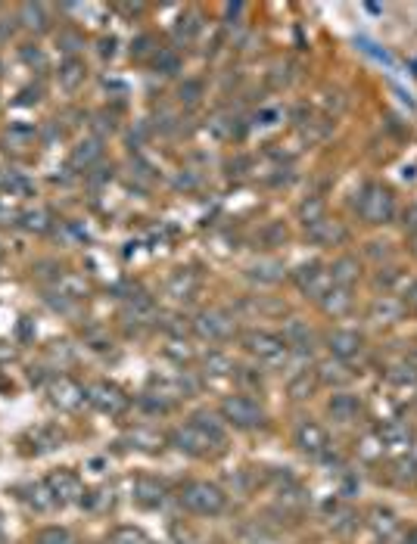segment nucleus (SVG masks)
<instances>
[{"label":"nucleus","instance_id":"obj_1","mask_svg":"<svg viewBox=\"0 0 417 544\" xmlns=\"http://www.w3.org/2000/svg\"><path fill=\"white\" fill-rule=\"evenodd\" d=\"M181 504L193 513H202V516H215L224 510V492L212 482H190L181 492Z\"/></svg>","mask_w":417,"mask_h":544},{"label":"nucleus","instance_id":"obj_2","mask_svg":"<svg viewBox=\"0 0 417 544\" xmlns=\"http://www.w3.org/2000/svg\"><path fill=\"white\" fill-rule=\"evenodd\" d=\"M222 414L228 417V420L234 423V426H259V423L265 420L261 408L253 402V398H246V395H231V398H224Z\"/></svg>","mask_w":417,"mask_h":544},{"label":"nucleus","instance_id":"obj_3","mask_svg":"<svg viewBox=\"0 0 417 544\" xmlns=\"http://www.w3.org/2000/svg\"><path fill=\"white\" fill-rule=\"evenodd\" d=\"M243 345H246V351H253V355H259L261 361H281L284 355H287V345H284L281 336H274V333H246V339H243Z\"/></svg>","mask_w":417,"mask_h":544},{"label":"nucleus","instance_id":"obj_4","mask_svg":"<svg viewBox=\"0 0 417 544\" xmlns=\"http://www.w3.org/2000/svg\"><path fill=\"white\" fill-rule=\"evenodd\" d=\"M87 402H94L103 414H122V411L128 408V395H122V389L109 386V382H97V386H91Z\"/></svg>","mask_w":417,"mask_h":544},{"label":"nucleus","instance_id":"obj_5","mask_svg":"<svg viewBox=\"0 0 417 544\" xmlns=\"http://www.w3.org/2000/svg\"><path fill=\"white\" fill-rule=\"evenodd\" d=\"M50 398H53V404H59L63 411H75V408H81V402H85L87 395H85V389H81L75 380L59 376V380L50 386Z\"/></svg>","mask_w":417,"mask_h":544},{"label":"nucleus","instance_id":"obj_6","mask_svg":"<svg viewBox=\"0 0 417 544\" xmlns=\"http://www.w3.org/2000/svg\"><path fill=\"white\" fill-rule=\"evenodd\" d=\"M175 442H178V448H181V451H187V454H206L212 445H218V442L212 439L206 429L196 426V423H187L184 429H178Z\"/></svg>","mask_w":417,"mask_h":544},{"label":"nucleus","instance_id":"obj_7","mask_svg":"<svg viewBox=\"0 0 417 544\" xmlns=\"http://www.w3.org/2000/svg\"><path fill=\"white\" fill-rule=\"evenodd\" d=\"M196 333L206 339H228L231 333H234V320H231L224 311H206V314H200V320H196Z\"/></svg>","mask_w":417,"mask_h":544},{"label":"nucleus","instance_id":"obj_8","mask_svg":"<svg viewBox=\"0 0 417 544\" xmlns=\"http://www.w3.org/2000/svg\"><path fill=\"white\" fill-rule=\"evenodd\" d=\"M47 486H50L53 498L59 501V504H65V501H81V482L75 473H69V470H59V473H53L50 479H47Z\"/></svg>","mask_w":417,"mask_h":544},{"label":"nucleus","instance_id":"obj_9","mask_svg":"<svg viewBox=\"0 0 417 544\" xmlns=\"http://www.w3.org/2000/svg\"><path fill=\"white\" fill-rule=\"evenodd\" d=\"M85 75H87L85 63H81V59H75V56H69L63 65H59L56 81H59V87H63V91H78V87L85 85Z\"/></svg>","mask_w":417,"mask_h":544},{"label":"nucleus","instance_id":"obj_10","mask_svg":"<svg viewBox=\"0 0 417 544\" xmlns=\"http://www.w3.org/2000/svg\"><path fill=\"white\" fill-rule=\"evenodd\" d=\"M296 445L308 454H321L327 448V433L318 423H302V426L296 429Z\"/></svg>","mask_w":417,"mask_h":544},{"label":"nucleus","instance_id":"obj_11","mask_svg":"<svg viewBox=\"0 0 417 544\" xmlns=\"http://www.w3.org/2000/svg\"><path fill=\"white\" fill-rule=\"evenodd\" d=\"M134 498L140 501L144 507H156V504H162V498H165V488L159 486V482H153V479H137L134 482Z\"/></svg>","mask_w":417,"mask_h":544},{"label":"nucleus","instance_id":"obj_12","mask_svg":"<svg viewBox=\"0 0 417 544\" xmlns=\"http://www.w3.org/2000/svg\"><path fill=\"white\" fill-rule=\"evenodd\" d=\"M19 22L25 28H32V32H44L47 28V7L44 3H22V10H19Z\"/></svg>","mask_w":417,"mask_h":544},{"label":"nucleus","instance_id":"obj_13","mask_svg":"<svg viewBox=\"0 0 417 544\" xmlns=\"http://www.w3.org/2000/svg\"><path fill=\"white\" fill-rule=\"evenodd\" d=\"M355 411H359V402H355L352 395H333V402H330V414L336 417V420H352Z\"/></svg>","mask_w":417,"mask_h":544},{"label":"nucleus","instance_id":"obj_14","mask_svg":"<svg viewBox=\"0 0 417 544\" xmlns=\"http://www.w3.org/2000/svg\"><path fill=\"white\" fill-rule=\"evenodd\" d=\"M100 153H103V146H100L97 140H85V143H78V149H75V155H72V162L75 165H91V162H97L100 159Z\"/></svg>","mask_w":417,"mask_h":544},{"label":"nucleus","instance_id":"obj_15","mask_svg":"<svg viewBox=\"0 0 417 544\" xmlns=\"http://www.w3.org/2000/svg\"><path fill=\"white\" fill-rule=\"evenodd\" d=\"M22 227L32 233H44L47 227H50V215L44 212V208H34V212H25L22 215Z\"/></svg>","mask_w":417,"mask_h":544},{"label":"nucleus","instance_id":"obj_16","mask_svg":"<svg viewBox=\"0 0 417 544\" xmlns=\"http://www.w3.org/2000/svg\"><path fill=\"white\" fill-rule=\"evenodd\" d=\"M28 501H32L34 510H50V507L56 504V498H53L50 486H34V488H28Z\"/></svg>","mask_w":417,"mask_h":544},{"label":"nucleus","instance_id":"obj_17","mask_svg":"<svg viewBox=\"0 0 417 544\" xmlns=\"http://www.w3.org/2000/svg\"><path fill=\"white\" fill-rule=\"evenodd\" d=\"M34 544H72V538H69V532H65V529H59V525H50V529H41V532H38Z\"/></svg>","mask_w":417,"mask_h":544},{"label":"nucleus","instance_id":"obj_18","mask_svg":"<svg viewBox=\"0 0 417 544\" xmlns=\"http://www.w3.org/2000/svg\"><path fill=\"white\" fill-rule=\"evenodd\" d=\"M193 423H196L200 429H206V433L212 435V439H215L218 445L224 442V429H222V423H218L212 414H196V417H193Z\"/></svg>","mask_w":417,"mask_h":544},{"label":"nucleus","instance_id":"obj_19","mask_svg":"<svg viewBox=\"0 0 417 544\" xmlns=\"http://www.w3.org/2000/svg\"><path fill=\"white\" fill-rule=\"evenodd\" d=\"M355 345H359V339H355L352 333H336V336H330V349L339 351V355H349V351H355Z\"/></svg>","mask_w":417,"mask_h":544},{"label":"nucleus","instance_id":"obj_20","mask_svg":"<svg viewBox=\"0 0 417 544\" xmlns=\"http://www.w3.org/2000/svg\"><path fill=\"white\" fill-rule=\"evenodd\" d=\"M131 442H134L137 448H144V451H153V448L159 445V435L156 433H147V429H137V433L131 435Z\"/></svg>","mask_w":417,"mask_h":544},{"label":"nucleus","instance_id":"obj_21","mask_svg":"<svg viewBox=\"0 0 417 544\" xmlns=\"http://www.w3.org/2000/svg\"><path fill=\"white\" fill-rule=\"evenodd\" d=\"M312 386H314V382L308 380V376H296V380L290 382V395H293V398H308V395H312Z\"/></svg>","mask_w":417,"mask_h":544},{"label":"nucleus","instance_id":"obj_22","mask_svg":"<svg viewBox=\"0 0 417 544\" xmlns=\"http://www.w3.org/2000/svg\"><path fill=\"white\" fill-rule=\"evenodd\" d=\"M112 544H144V535L137 529H128V525H125V529H118L116 535H112Z\"/></svg>","mask_w":417,"mask_h":544},{"label":"nucleus","instance_id":"obj_23","mask_svg":"<svg viewBox=\"0 0 417 544\" xmlns=\"http://www.w3.org/2000/svg\"><path fill=\"white\" fill-rule=\"evenodd\" d=\"M206 367L212 370V373H231V370H234V364H231L224 355H208Z\"/></svg>","mask_w":417,"mask_h":544},{"label":"nucleus","instance_id":"obj_24","mask_svg":"<svg viewBox=\"0 0 417 544\" xmlns=\"http://www.w3.org/2000/svg\"><path fill=\"white\" fill-rule=\"evenodd\" d=\"M380 435H383L386 442H402V439H408V429H405L402 423H389V426L380 429Z\"/></svg>","mask_w":417,"mask_h":544},{"label":"nucleus","instance_id":"obj_25","mask_svg":"<svg viewBox=\"0 0 417 544\" xmlns=\"http://www.w3.org/2000/svg\"><path fill=\"white\" fill-rule=\"evenodd\" d=\"M56 41H59V47H63V50H69V53H75L81 47V38L75 32H59Z\"/></svg>","mask_w":417,"mask_h":544},{"label":"nucleus","instance_id":"obj_26","mask_svg":"<svg viewBox=\"0 0 417 544\" xmlns=\"http://www.w3.org/2000/svg\"><path fill=\"white\" fill-rule=\"evenodd\" d=\"M190 290H193V280L184 277V274H181V277L171 280V292H175L178 298H184V292H190Z\"/></svg>","mask_w":417,"mask_h":544},{"label":"nucleus","instance_id":"obj_27","mask_svg":"<svg viewBox=\"0 0 417 544\" xmlns=\"http://www.w3.org/2000/svg\"><path fill=\"white\" fill-rule=\"evenodd\" d=\"M156 65L162 72H175L178 69V56H171V53H159L156 56Z\"/></svg>","mask_w":417,"mask_h":544},{"label":"nucleus","instance_id":"obj_28","mask_svg":"<svg viewBox=\"0 0 417 544\" xmlns=\"http://www.w3.org/2000/svg\"><path fill=\"white\" fill-rule=\"evenodd\" d=\"M196 94H200V85H187V87H181V97H184V100H190V103L196 100Z\"/></svg>","mask_w":417,"mask_h":544},{"label":"nucleus","instance_id":"obj_29","mask_svg":"<svg viewBox=\"0 0 417 544\" xmlns=\"http://www.w3.org/2000/svg\"><path fill=\"white\" fill-rule=\"evenodd\" d=\"M411 544H417V529H414V532H411Z\"/></svg>","mask_w":417,"mask_h":544}]
</instances>
